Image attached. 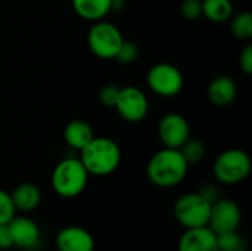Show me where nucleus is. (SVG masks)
Masks as SVG:
<instances>
[{
	"instance_id": "f257e3e1",
	"label": "nucleus",
	"mask_w": 252,
	"mask_h": 251,
	"mask_svg": "<svg viewBox=\"0 0 252 251\" xmlns=\"http://www.w3.org/2000/svg\"><path fill=\"white\" fill-rule=\"evenodd\" d=\"M189 164L179 149L162 148L157 151L146 164V176L158 188H174L185 180Z\"/></svg>"
},
{
	"instance_id": "f03ea898",
	"label": "nucleus",
	"mask_w": 252,
	"mask_h": 251,
	"mask_svg": "<svg viewBox=\"0 0 252 251\" xmlns=\"http://www.w3.org/2000/svg\"><path fill=\"white\" fill-rule=\"evenodd\" d=\"M80 161L90 176H109L121 164V148L120 145L106 136L93 138L81 151Z\"/></svg>"
},
{
	"instance_id": "7ed1b4c3",
	"label": "nucleus",
	"mask_w": 252,
	"mask_h": 251,
	"mask_svg": "<svg viewBox=\"0 0 252 251\" xmlns=\"http://www.w3.org/2000/svg\"><path fill=\"white\" fill-rule=\"evenodd\" d=\"M90 175L84 169L80 158L68 157L61 160L50 176L53 191L62 198H75L87 186Z\"/></svg>"
},
{
	"instance_id": "20e7f679",
	"label": "nucleus",
	"mask_w": 252,
	"mask_h": 251,
	"mask_svg": "<svg viewBox=\"0 0 252 251\" xmlns=\"http://www.w3.org/2000/svg\"><path fill=\"white\" fill-rule=\"evenodd\" d=\"M252 169L251 157L239 148H230L217 155L213 163V175L223 185H238L244 182Z\"/></svg>"
},
{
	"instance_id": "39448f33",
	"label": "nucleus",
	"mask_w": 252,
	"mask_h": 251,
	"mask_svg": "<svg viewBox=\"0 0 252 251\" xmlns=\"http://www.w3.org/2000/svg\"><path fill=\"white\" fill-rule=\"evenodd\" d=\"M211 204L213 203L207 200L199 191L188 192L176 200L173 213L177 223L182 225L185 229L208 226Z\"/></svg>"
},
{
	"instance_id": "423d86ee",
	"label": "nucleus",
	"mask_w": 252,
	"mask_h": 251,
	"mask_svg": "<svg viewBox=\"0 0 252 251\" xmlns=\"http://www.w3.org/2000/svg\"><path fill=\"white\" fill-rule=\"evenodd\" d=\"M124 40L121 30L105 19L93 22L87 33L89 49L100 59H115Z\"/></svg>"
},
{
	"instance_id": "0eeeda50",
	"label": "nucleus",
	"mask_w": 252,
	"mask_h": 251,
	"mask_svg": "<svg viewBox=\"0 0 252 251\" xmlns=\"http://www.w3.org/2000/svg\"><path fill=\"white\" fill-rule=\"evenodd\" d=\"M149 89L161 98L177 96L185 86L182 71L168 62H158L148 71L146 77Z\"/></svg>"
},
{
	"instance_id": "6e6552de",
	"label": "nucleus",
	"mask_w": 252,
	"mask_h": 251,
	"mask_svg": "<svg viewBox=\"0 0 252 251\" xmlns=\"http://www.w3.org/2000/svg\"><path fill=\"white\" fill-rule=\"evenodd\" d=\"M114 109L127 123H142L149 114V99L145 92L136 86L120 87Z\"/></svg>"
},
{
	"instance_id": "1a4fd4ad",
	"label": "nucleus",
	"mask_w": 252,
	"mask_h": 251,
	"mask_svg": "<svg viewBox=\"0 0 252 251\" xmlns=\"http://www.w3.org/2000/svg\"><path fill=\"white\" fill-rule=\"evenodd\" d=\"M241 223L242 210L236 201L230 198H217L211 204L208 228H211L217 235L223 232L238 231Z\"/></svg>"
},
{
	"instance_id": "9d476101",
	"label": "nucleus",
	"mask_w": 252,
	"mask_h": 251,
	"mask_svg": "<svg viewBox=\"0 0 252 251\" xmlns=\"http://www.w3.org/2000/svg\"><path fill=\"white\" fill-rule=\"evenodd\" d=\"M158 138L165 148L179 149L190 138V126L182 114L168 112L158 123Z\"/></svg>"
},
{
	"instance_id": "9b49d317",
	"label": "nucleus",
	"mask_w": 252,
	"mask_h": 251,
	"mask_svg": "<svg viewBox=\"0 0 252 251\" xmlns=\"http://www.w3.org/2000/svg\"><path fill=\"white\" fill-rule=\"evenodd\" d=\"M13 241V247L21 250H34L41 243L40 226L28 216H13L7 223Z\"/></svg>"
},
{
	"instance_id": "f8f14e48",
	"label": "nucleus",
	"mask_w": 252,
	"mask_h": 251,
	"mask_svg": "<svg viewBox=\"0 0 252 251\" xmlns=\"http://www.w3.org/2000/svg\"><path fill=\"white\" fill-rule=\"evenodd\" d=\"M58 251H94L93 235L81 226H65L55 238Z\"/></svg>"
},
{
	"instance_id": "ddd939ff",
	"label": "nucleus",
	"mask_w": 252,
	"mask_h": 251,
	"mask_svg": "<svg viewBox=\"0 0 252 251\" xmlns=\"http://www.w3.org/2000/svg\"><path fill=\"white\" fill-rule=\"evenodd\" d=\"M177 251H219L217 234L208 226L186 229L179 240Z\"/></svg>"
},
{
	"instance_id": "4468645a",
	"label": "nucleus",
	"mask_w": 252,
	"mask_h": 251,
	"mask_svg": "<svg viewBox=\"0 0 252 251\" xmlns=\"http://www.w3.org/2000/svg\"><path fill=\"white\" fill-rule=\"evenodd\" d=\"M207 95H208V99L213 105L223 108V107L230 105L236 99L238 87H236V83L232 77L217 75L208 84Z\"/></svg>"
},
{
	"instance_id": "2eb2a0df",
	"label": "nucleus",
	"mask_w": 252,
	"mask_h": 251,
	"mask_svg": "<svg viewBox=\"0 0 252 251\" xmlns=\"http://www.w3.org/2000/svg\"><path fill=\"white\" fill-rule=\"evenodd\" d=\"M41 191L37 185L30 183V182H24L19 183L13 188V191L10 192V198L13 203V207L16 212L21 213H30L34 212L40 203H41Z\"/></svg>"
},
{
	"instance_id": "dca6fc26",
	"label": "nucleus",
	"mask_w": 252,
	"mask_h": 251,
	"mask_svg": "<svg viewBox=\"0 0 252 251\" xmlns=\"http://www.w3.org/2000/svg\"><path fill=\"white\" fill-rule=\"evenodd\" d=\"M71 4L81 19L96 22L111 13L112 0H71Z\"/></svg>"
},
{
	"instance_id": "f3484780",
	"label": "nucleus",
	"mask_w": 252,
	"mask_h": 251,
	"mask_svg": "<svg viewBox=\"0 0 252 251\" xmlns=\"http://www.w3.org/2000/svg\"><path fill=\"white\" fill-rule=\"evenodd\" d=\"M93 138V129L84 120H72L63 129V139L66 145L75 151H81Z\"/></svg>"
},
{
	"instance_id": "a211bd4d",
	"label": "nucleus",
	"mask_w": 252,
	"mask_h": 251,
	"mask_svg": "<svg viewBox=\"0 0 252 251\" xmlns=\"http://www.w3.org/2000/svg\"><path fill=\"white\" fill-rule=\"evenodd\" d=\"M235 13L232 0H202V16L216 24L227 22Z\"/></svg>"
},
{
	"instance_id": "6ab92c4d",
	"label": "nucleus",
	"mask_w": 252,
	"mask_h": 251,
	"mask_svg": "<svg viewBox=\"0 0 252 251\" xmlns=\"http://www.w3.org/2000/svg\"><path fill=\"white\" fill-rule=\"evenodd\" d=\"M230 21L232 34L242 41H250L252 38V13L250 10H242L233 13Z\"/></svg>"
},
{
	"instance_id": "aec40b11",
	"label": "nucleus",
	"mask_w": 252,
	"mask_h": 251,
	"mask_svg": "<svg viewBox=\"0 0 252 251\" xmlns=\"http://www.w3.org/2000/svg\"><path fill=\"white\" fill-rule=\"evenodd\" d=\"M179 151L182 152L183 158L188 161V164H198L202 161L205 157V145L199 139H192L189 138L180 148Z\"/></svg>"
},
{
	"instance_id": "412c9836",
	"label": "nucleus",
	"mask_w": 252,
	"mask_h": 251,
	"mask_svg": "<svg viewBox=\"0 0 252 251\" xmlns=\"http://www.w3.org/2000/svg\"><path fill=\"white\" fill-rule=\"evenodd\" d=\"M217 243L219 251H247V241L238 231L219 234Z\"/></svg>"
},
{
	"instance_id": "4be33fe9",
	"label": "nucleus",
	"mask_w": 252,
	"mask_h": 251,
	"mask_svg": "<svg viewBox=\"0 0 252 251\" xmlns=\"http://www.w3.org/2000/svg\"><path fill=\"white\" fill-rule=\"evenodd\" d=\"M179 10L186 21H196L202 16V0H183Z\"/></svg>"
},
{
	"instance_id": "5701e85b",
	"label": "nucleus",
	"mask_w": 252,
	"mask_h": 251,
	"mask_svg": "<svg viewBox=\"0 0 252 251\" xmlns=\"http://www.w3.org/2000/svg\"><path fill=\"white\" fill-rule=\"evenodd\" d=\"M15 215H16V210L13 207L10 194L0 189V225L9 223Z\"/></svg>"
},
{
	"instance_id": "b1692460",
	"label": "nucleus",
	"mask_w": 252,
	"mask_h": 251,
	"mask_svg": "<svg viewBox=\"0 0 252 251\" xmlns=\"http://www.w3.org/2000/svg\"><path fill=\"white\" fill-rule=\"evenodd\" d=\"M139 56V47L136 43L133 41H128V40H124L115 59L120 62V64H131L137 59Z\"/></svg>"
},
{
	"instance_id": "393cba45",
	"label": "nucleus",
	"mask_w": 252,
	"mask_h": 251,
	"mask_svg": "<svg viewBox=\"0 0 252 251\" xmlns=\"http://www.w3.org/2000/svg\"><path fill=\"white\" fill-rule=\"evenodd\" d=\"M118 93H120V87L118 86H115V84H105L103 87H100V90L97 93V99H99V102L103 107L114 108L115 102H117V98H118Z\"/></svg>"
},
{
	"instance_id": "a878e982",
	"label": "nucleus",
	"mask_w": 252,
	"mask_h": 251,
	"mask_svg": "<svg viewBox=\"0 0 252 251\" xmlns=\"http://www.w3.org/2000/svg\"><path fill=\"white\" fill-rule=\"evenodd\" d=\"M239 67L247 75L252 74V44L248 43L239 53Z\"/></svg>"
},
{
	"instance_id": "bb28decb",
	"label": "nucleus",
	"mask_w": 252,
	"mask_h": 251,
	"mask_svg": "<svg viewBox=\"0 0 252 251\" xmlns=\"http://www.w3.org/2000/svg\"><path fill=\"white\" fill-rule=\"evenodd\" d=\"M13 247V241H12V235H10V229L9 225H0V250H9Z\"/></svg>"
},
{
	"instance_id": "cd10ccee",
	"label": "nucleus",
	"mask_w": 252,
	"mask_h": 251,
	"mask_svg": "<svg viewBox=\"0 0 252 251\" xmlns=\"http://www.w3.org/2000/svg\"><path fill=\"white\" fill-rule=\"evenodd\" d=\"M207 200H210L211 203H214L219 198V189L213 185H205L201 191H199Z\"/></svg>"
},
{
	"instance_id": "c85d7f7f",
	"label": "nucleus",
	"mask_w": 252,
	"mask_h": 251,
	"mask_svg": "<svg viewBox=\"0 0 252 251\" xmlns=\"http://www.w3.org/2000/svg\"><path fill=\"white\" fill-rule=\"evenodd\" d=\"M121 9H124V0H112L111 12H120Z\"/></svg>"
}]
</instances>
